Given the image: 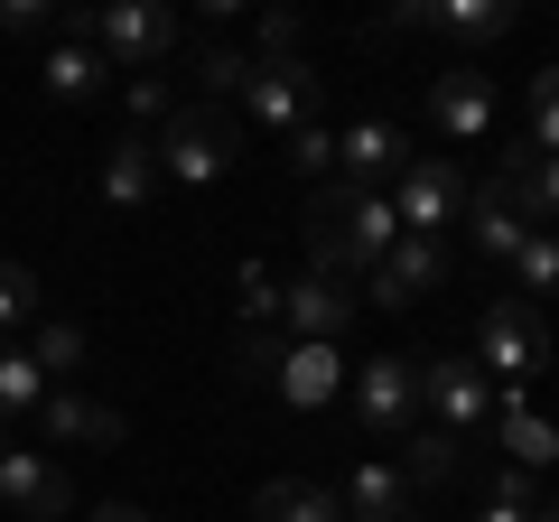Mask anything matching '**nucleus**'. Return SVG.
<instances>
[{
  "label": "nucleus",
  "instance_id": "15",
  "mask_svg": "<svg viewBox=\"0 0 559 522\" xmlns=\"http://www.w3.org/2000/svg\"><path fill=\"white\" fill-rule=\"evenodd\" d=\"M457 224H466V242H476L485 261H503V271H513V252L532 242V224H522V205L503 197L495 178H485V187H466V215H457Z\"/></svg>",
  "mask_w": 559,
  "mask_h": 522
},
{
  "label": "nucleus",
  "instance_id": "26",
  "mask_svg": "<svg viewBox=\"0 0 559 522\" xmlns=\"http://www.w3.org/2000/svg\"><path fill=\"white\" fill-rule=\"evenodd\" d=\"M28 364H38L47 382L84 373V327H66V318H38V336H28Z\"/></svg>",
  "mask_w": 559,
  "mask_h": 522
},
{
  "label": "nucleus",
  "instance_id": "40",
  "mask_svg": "<svg viewBox=\"0 0 559 522\" xmlns=\"http://www.w3.org/2000/svg\"><path fill=\"white\" fill-rule=\"evenodd\" d=\"M0 448H10V429H0Z\"/></svg>",
  "mask_w": 559,
  "mask_h": 522
},
{
  "label": "nucleus",
  "instance_id": "17",
  "mask_svg": "<svg viewBox=\"0 0 559 522\" xmlns=\"http://www.w3.org/2000/svg\"><path fill=\"white\" fill-rule=\"evenodd\" d=\"M503 197H513L522 205V224H540V234H559V159H540V150L532 141H522L513 150V159H503Z\"/></svg>",
  "mask_w": 559,
  "mask_h": 522
},
{
  "label": "nucleus",
  "instance_id": "16",
  "mask_svg": "<svg viewBox=\"0 0 559 522\" xmlns=\"http://www.w3.org/2000/svg\"><path fill=\"white\" fill-rule=\"evenodd\" d=\"M103 205H121V215H140V205L159 197V150H150V131H121L112 150H103Z\"/></svg>",
  "mask_w": 559,
  "mask_h": 522
},
{
  "label": "nucleus",
  "instance_id": "39",
  "mask_svg": "<svg viewBox=\"0 0 559 522\" xmlns=\"http://www.w3.org/2000/svg\"><path fill=\"white\" fill-rule=\"evenodd\" d=\"M532 522H559V503H540V513H532Z\"/></svg>",
  "mask_w": 559,
  "mask_h": 522
},
{
  "label": "nucleus",
  "instance_id": "10",
  "mask_svg": "<svg viewBox=\"0 0 559 522\" xmlns=\"http://www.w3.org/2000/svg\"><path fill=\"white\" fill-rule=\"evenodd\" d=\"M448 281V242H419V234H401L392 252L364 271V308H411V299H429V289Z\"/></svg>",
  "mask_w": 559,
  "mask_h": 522
},
{
  "label": "nucleus",
  "instance_id": "6",
  "mask_svg": "<svg viewBox=\"0 0 559 522\" xmlns=\"http://www.w3.org/2000/svg\"><path fill=\"white\" fill-rule=\"evenodd\" d=\"M242 112L261 121V131H308V112H318V66L308 57H252L242 66Z\"/></svg>",
  "mask_w": 559,
  "mask_h": 522
},
{
  "label": "nucleus",
  "instance_id": "11",
  "mask_svg": "<svg viewBox=\"0 0 559 522\" xmlns=\"http://www.w3.org/2000/svg\"><path fill=\"white\" fill-rule=\"evenodd\" d=\"M66 503H75V485H66L57 458H38V448H0V513H20V522H57Z\"/></svg>",
  "mask_w": 559,
  "mask_h": 522
},
{
  "label": "nucleus",
  "instance_id": "37",
  "mask_svg": "<svg viewBox=\"0 0 559 522\" xmlns=\"http://www.w3.org/2000/svg\"><path fill=\"white\" fill-rule=\"evenodd\" d=\"M94 522H150L140 503H94Z\"/></svg>",
  "mask_w": 559,
  "mask_h": 522
},
{
  "label": "nucleus",
  "instance_id": "2",
  "mask_svg": "<svg viewBox=\"0 0 559 522\" xmlns=\"http://www.w3.org/2000/svg\"><path fill=\"white\" fill-rule=\"evenodd\" d=\"M66 28H75L103 66H121V75H150V66H168L187 47V28H178L168 0H103V10H75Z\"/></svg>",
  "mask_w": 559,
  "mask_h": 522
},
{
  "label": "nucleus",
  "instance_id": "12",
  "mask_svg": "<svg viewBox=\"0 0 559 522\" xmlns=\"http://www.w3.org/2000/svg\"><path fill=\"white\" fill-rule=\"evenodd\" d=\"M38 439L47 448H121L131 420H121L112 402H94V392H75V382H57V392L38 402Z\"/></svg>",
  "mask_w": 559,
  "mask_h": 522
},
{
  "label": "nucleus",
  "instance_id": "20",
  "mask_svg": "<svg viewBox=\"0 0 559 522\" xmlns=\"http://www.w3.org/2000/svg\"><path fill=\"white\" fill-rule=\"evenodd\" d=\"M38 84H47V94H57V103H94L103 84H112V66H103L94 47L75 38V28H66V38L47 47V66H38Z\"/></svg>",
  "mask_w": 559,
  "mask_h": 522
},
{
  "label": "nucleus",
  "instance_id": "34",
  "mask_svg": "<svg viewBox=\"0 0 559 522\" xmlns=\"http://www.w3.org/2000/svg\"><path fill=\"white\" fill-rule=\"evenodd\" d=\"M242 66L252 57H234V47H197V84L205 94H242Z\"/></svg>",
  "mask_w": 559,
  "mask_h": 522
},
{
  "label": "nucleus",
  "instance_id": "1",
  "mask_svg": "<svg viewBox=\"0 0 559 522\" xmlns=\"http://www.w3.org/2000/svg\"><path fill=\"white\" fill-rule=\"evenodd\" d=\"M299 234H308V271H336V281L364 289V271L401 242V224H392V197L326 178L318 197H308V224H299Z\"/></svg>",
  "mask_w": 559,
  "mask_h": 522
},
{
  "label": "nucleus",
  "instance_id": "27",
  "mask_svg": "<svg viewBox=\"0 0 559 522\" xmlns=\"http://www.w3.org/2000/svg\"><path fill=\"white\" fill-rule=\"evenodd\" d=\"M234 318L242 327H280V271L271 261H242L234 271Z\"/></svg>",
  "mask_w": 559,
  "mask_h": 522
},
{
  "label": "nucleus",
  "instance_id": "22",
  "mask_svg": "<svg viewBox=\"0 0 559 522\" xmlns=\"http://www.w3.org/2000/svg\"><path fill=\"white\" fill-rule=\"evenodd\" d=\"M252 522H345V503L326 485H308V476H271L252 495Z\"/></svg>",
  "mask_w": 559,
  "mask_h": 522
},
{
  "label": "nucleus",
  "instance_id": "18",
  "mask_svg": "<svg viewBox=\"0 0 559 522\" xmlns=\"http://www.w3.org/2000/svg\"><path fill=\"white\" fill-rule=\"evenodd\" d=\"M411 495H419V485L411 476H401V466H355V476H345V522H411Z\"/></svg>",
  "mask_w": 559,
  "mask_h": 522
},
{
  "label": "nucleus",
  "instance_id": "9",
  "mask_svg": "<svg viewBox=\"0 0 559 522\" xmlns=\"http://www.w3.org/2000/svg\"><path fill=\"white\" fill-rule=\"evenodd\" d=\"M355 420L373 429V439H411V429H419V355L355 364Z\"/></svg>",
  "mask_w": 559,
  "mask_h": 522
},
{
  "label": "nucleus",
  "instance_id": "38",
  "mask_svg": "<svg viewBox=\"0 0 559 522\" xmlns=\"http://www.w3.org/2000/svg\"><path fill=\"white\" fill-rule=\"evenodd\" d=\"M466 522H532V513H503V503H485V513H466Z\"/></svg>",
  "mask_w": 559,
  "mask_h": 522
},
{
  "label": "nucleus",
  "instance_id": "8",
  "mask_svg": "<svg viewBox=\"0 0 559 522\" xmlns=\"http://www.w3.org/2000/svg\"><path fill=\"white\" fill-rule=\"evenodd\" d=\"M364 289L336 281V271H299V281H280V327H289V345H336L345 327H355Z\"/></svg>",
  "mask_w": 559,
  "mask_h": 522
},
{
  "label": "nucleus",
  "instance_id": "32",
  "mask_svg": "<svg viewBox=\"0 0 559 522\" xmlns=\"http://www.w3.org/2000/svg\"><path fill=\"white\" fill-rule=\"evenodd\" d=\"M532 150H540V159H559V66H540V75H532Z\"/></svg>",
  "mask_w": 559,
  "mask_h": 522
},
{
  "label": "nucleus",
  "instance_id": "14",
  "mask_svg": "<svg viewBox=\"0 0 559 522\" xmlns=\"http://www.w3.org/2000/svg\"><path fill=\"white\" fill-rule=\"evenodd\" d=\"M401 168H411V141H401L392 121H355V131H336V178L345 187H373V197H382Z\"/></svg>",
  "mask_w": 559,
  "mask_h": 522
},
{
  "label": "nucleus",
  "instance_id": "31",
  "mask_svg": "<svg viewBox=\"0 0 559 522\" xmlns=\"http://www.w3.org/2000/svg\"><path fill=\"white\" fill-rule=\"evenodd\" d=\"M289 168H299L308 187H326V178H336V131H326V121H308V131H289Z\"/></svg>",
  "mask_w": 559,
  "mask_h": 522
},
{
  "label": "nucleus",
  "instance_id": "28",
  "mask_svg": "<svg viewBox=\"0 0 559 522\" xmlns=\"http://www.w3.org/2000/svg\"><path fill=\"white\" fill-rule=\"evenodd\" d=\"M234 364H242V382H280L289 336H280V327H234Z\"/></svg>",
  "mask_w": 559,
  "mask_h": 522
},
{
  "label": "nucleus",
  "instance_id": "7",
  "mask_svg": "<svg viewBox=\"0 0 559 522\" xmlns=\"http://www.w3.org/2000/svg\"><path fill=\"white\" fill-rule=\"evenodd\" d=\"M382 197H392V224H401V234H419V242H439L448 224L466 215V178L448 159H411Z\"/></svg>",
  "mask_w": 559,
  "mask_h": 522
},
{
  "label": "nucleus",
  "instance_id": "33",
  "mask_svg": "<svg viewBox=\"0 0 559 522\" xmlns=\"http://www.w3.org/2000/svg\"><path fill=\"white\" fill-rule=\"evenodd\" d=\"M47 28H66L57 0H0V38H47Z\"/></svg>",
  "mask_w": 559,
  "mask_h": 522
},
{
  "label": "nucleus",
  "instance_id": "35",
  "mask_svg": "<svg viewBox=\"0 0 559 522\" xmlns=\"http://www.w3.org/2000/svg\"><path fill=\"white\" fill-rule=\"evenodd\" d=\"M485 503H503V513H540V485L522 476V466H503V476H495V495H485Z\"/></svg>",
  "mask_w": 559,
  "mask_h": 522
},
{
  "label": "nucleus",
  "instance_id": "23",
  "mask_svg": "<svg viewBox=\"0 0 559 522\" xmlns=\"http://www.w3.org/2000/svg\"><path fill=\"white\" fill-rule=\"evenodd\" d=\"M429 28L457 47H485V38H513V0H429Z\"/></svg>",
  "mask_w": 559,
  "mask_h": 522
},
{
  "label": "nucleus",
  "instance_id": "24",
  "mask_svg": "<svg viewBox=\"0 0 559 522\" xmlns=\"http://www.w3.org/2000/svg\"><path fill=\"white\" fill-rule=\"evenodd\" d=\"M47 392H57V382L28 364V345H0V429H10V420H38Z\"/></svg>",
  "mask_w": 559,
  "mask_h": 522
},
{
  "label": "nucleus",
  "instance_id": "21",
  "mask_svg": "<svg viewBox=\"0 0 559 522\" xmlns=\"http://www.w3.org/2000/svg\"><path fill=\"white\" fill-rule=\"evenodd\" d=\"M495 429H503V458H513L522 476H532V466H559V429L540 420L532 402H513V392H503V402H495Z\"/></svg>",
  "mask_w": 559,
  "mask_h": 522
},
{
  "label": "nucleus",
  "instance_id": "5",
  "mask_svg": "<svg viewBox=\"0 0 559 522\" xmlns=\"http://www.w3.org/2000/svg\"><path fill=\"white\" fill-rule=\"evenodd\" d=\"M495 382H485V364L476 355H439V364H419V420L429 429H448V439H466V429H485L495 420Z\"/></svg>",
  "mask_w": 559,
  "mask_h": 522
},
{
  "label": "nucleus",
  "instance_id": "13",
  "mask_svg": "<svg viewBox=\"0 0 559 522\" xmlns=\"http://www.w3.org/2000/svg\"><path fill=\"white\" fill-rule=\"evenodd\" d=\"M429 131H439V141H485V131H495V84H485L476 66L429 75Z\"/></svg>",
  "mask_w": 559,
  "mask_h": 522
},
{
  "label": "nucleus",
  "instance_id": "29",
  "mask_svg": "<svg viewBox=\"0 0 559 522\" xmlns=\"http://www.w3.org/2000/svg\"><path fill=\"white\" fill-rule=\"evenodd\" d=\"M513 281H522V299H559V234H532L513 252Z\"/></svg>",
  "mask_w": 559,
  "mask_h": 522
},
{
  "label": "nucleus",
  "instance_id": "30",
  "mask_svg": "<svg viewBox=\"0 0 559 522\" xmlns=\"http://www.w3.org/2000/svg\"><path fill=\"white\" fill-rule=\"evenodd\" d=\"M10 327H38V271L28 261H0V336Z\"/></svg>",
  "mask_w": 559,
  "mask_h": 522
},
{
  "label": "nucleus",
  "instance_id": "4",
  "mask_svg": "<svg viewBox=\"0 0 559 522\" xmlns=\"http://www.w3.org/2000/svg\"><path fill=\"white\" fill-rule=\"evenodd\" d=\"M466 355L485 364V382H532L540 364H550V327H540V308H522V299H485Z\"/></svg>",
  "mask_w": 559,
  "mask_h": 522
},
{
  "label": "nucleus",
  "instance_id": "3",
  "mask_svg": "<svg viewBox=\"0 0 559 522\" xmlns=\"http://www.w3.org/2000/svg\"><path fill=\"white\" fill-rule=\"evenodd\" d=\"M150 150H159V187H215L242 141H234L224 112H168L159 131H150Z\"/></svg>",
  "mask_w": 559,
  "mask_h": 522
},
{
  "label": "nucleus",
  "instance_id": "36",
  "mask_svg": "<svg viewBox=\"0 0 559 522\" xmlns=\"http://www.w3.org/2000/svg\"><path fill=\"white\" fill-rule=\"evenodd\" d=\"M131 112H140V121H168L178 103H168V84H159V75H140V84H131Z\"/></svg>",
  "mask_w": 559,
  "mask_h": 522
},
{
  "label": "nucleus",
  "instance_id": "25",
  "mask_svg": "<svg viewBox=\"0 0 559 522\" xmlns=\"http://www.w3.org/2000/svg\"><path fill=\"white\" fill-rule=\"evenodd\" d=\"M401 476H411V485H448V476H457V439L419 420L411 439H401Z\"/></svg>",
  "mask_w": 559,
  "mask_h": 522
},
{
  "label": "nucleus",
  "instance_id": "19",
  "mask_svg": "<svg viewBox=\"0 0 559 522\" xmlns=\"http://www.w3.org/2000/svg\"><path fill=\"white\" fill-rule=\"evenodd\" d=\"M345 392V355L336 345H289V364H280V402L289 411H326Z\"/></svg>",
  "mask_w": 559,
  "mask_h": 522
}]
</instances>
